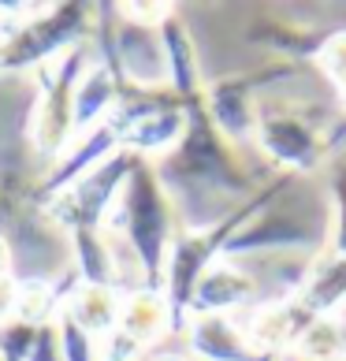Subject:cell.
<instances>
[{
	"mask_svg": "<svg viewBox=\"0 0 346 361\" xmlns=\"http://www.w3.org/2000/svg\"><path fill=\"white\" fill-rule=\"evenodd\" d=\"M335 90H339V101H342V112H346V82H342V86H335Z\"/></svg>",
	"mask_w": 346,
	"mask_h": 361,
	"instance_id": "20",
	"label": "cell"
},
{
	"mask_svg": "<svg viewBox=\"0 0 346 361\" xmlns=\"http://www.w3.org/2000/svg\"><path fill=\"white\" fill-rule=\"evenodd\" d=\"M4 276H16V250H11L8 235H0V279Z\"/></svg>",
	"mask_w": 346,
	"mask_h": 361,
	"instance_id": "17",
	"label": "cell"
},
{
	"mask_svg": "<svg viewBox=\"0 0 346 361\" xmlns=\"http://www.w3.org/2000/svg\"><path fill=\"white\" fill-rule=\"evenodd\" d=\"M89 4H52L37 8L30 19H23L8 37H0V75L11 71H42L45 63L60 60L63 52L93 42L97 16H89Z\"/></svg>",
	"mask_w": 346,
	"mask_h": 361,
	"instance_id": "5",
	"label": "cell"
},
{
	"mask_svg": "<svg viewBox=\"0 0 346 361\" xmlns=\"http://www.w3.org/2000/svg\"><path fill=\"white\" fill-rule=\"evenodd\" d=\"M138 361H197V357H183V354H171V350H149V354H142Z\"/></svg>",
	"mask_w": 346,
	"mask_h": 361,
	"instance_id": "19",
	"label": "cell"
},
{
	"mask_svg": "<svg viewBox=\"0 0 346 361\" xmlns=\"http://www.w3.org/2000/svg\"><path fill=\"white\" fill-rule=\"evenodd\" d=\"M56 331H60V350L63 361H93V336H86L68 313L56 317Z\"/></svg>",
	"mask_w": 346,
	"mask_h": 361,
	"instance_id": "15",
	"label": "cell"
},
{
	"mask_svg": "<svg viewBox=\"0 0 346 361\" xmlns=\"http://www.w3.org/2000/svg\"><path fill=\"white\" fill-rule=\"evenodd\" d=\"M183 336L190 339V357H197V361H283V357L257 354V346L249 343L246 328H238L223 313L190 317Z\"/></svg>",
	"mask_w": 346,
	"mask_h": 361,
	"instance_id": "8",
	"label": "cell"
},
{
	"mask_svg": "<svg viewBox=\"0 0 346 361\" xmlns=\"http://www.w3.org/2000/svg\"><path fill=\"white\" fill-rule=\"evenodd\" d=\"M313 63L324 71V78L331 86H342L346 82V30H331Z\"/></svg>",
	"mask_w": 346,
	"mask_h": 361,
	"instance_id": "14",
	"label": "cell"
},
{
	"mask_svg": "<svg viewBox=\"0 0 346 361\" xmlns=\"http://www.w3.org/2000/svg\"><path fill=\"white\" fill-rule=\"evenodd\" d=\"M19 294H23V279L4 276L0 279V328H11L19 317Z\"/></svg>",
	"mask_w": 346,
	"mask_h": 361,
	"instance_id": "16",
	"label": "cell"
},
{
	"mask_svg": "<svg viewBox=\"0 0 346 361\" xmlns=\"http://www.w3.org/2000/svg\"><path fill=\"white\" fill-rule=\"evenodd\" d=\"M342 130H346V123L324 127L313 112L298 109V104L261 101L254 142H257V149L272 160V168H279L283 176H305V171H313L331 149L342 145V138H346Z\"/></svg>",
	"mask_w": 346,
	"mask_h": 361,
	"instance_id": "4",
	"label": "cell"
},
{
	"mask_svg": "<svg viewBox=\"0 0 346 361\" xmlns=\"http://www.w3.org/2000/svg\"><path fill=\"white\" fill-rule=\"evenodd\" d=\"M249 305H257V279L242 272L235 261H216L197 279V290L190 298V317H209V313L231 317L235 310H249Z\"/></svg>",
	"mask_w": 346,
	"mask_h": 361,
	"instance_id": "9",
	"label": "cell"
},
{
	"mask_svg": "<svg viewBox=\"0 0 346 361\" xmlns=\"http://www.w3.org/2000/svg\"><path fill=\"white\" fill-rule=\"evenodd\" d=\"M156 34H161V49H164V63H168V90L175 93V101L202 97L205 78H202V63H197V49H194V37L186 30V23L179 16H171L156 26Z\"/></svg>",
	"mask_w": 346,
	"mask_h": 361,
	"instance_id": "10",
	"label": "cell"
},
{
	"mask_svg": "<svg viewBox=\"0 0 346 361\" xmlns=\"http://www.w3.org/2000/svg\"><path fill=\"white\" fill-rule=\"evenodd\" d=\"M290 354L302 361H346V313H328L309 320L298 331Z\"/></svg>",
	"mask_w": 346,
	"mask_h": 361,
	"instance_id": "12",
	"label": "cell"
},
{
	"mask_svg": "<svg viewBox=\"0 0 346 361\" xmlns=\"http://www.w3.org/2000/svg\"><path fill=\"white\" fill-rule=\"evenodd\" d=\"M112 227L130 246V257H135V269H138V287L164 290L168 257L183 224H179V209L171 202V194L164 190L156 164L149 157L135 153V160H130L123 194H119V202L109 216V231Z\"/></svg>",
	"mask_w": 346,
	"mask_h": 361,
	"instance_id": "2",
	"label": "cell"
},
{
	"mask_svg": "<svg viewBox=\"0 0 346 361\" xmlns=\"http://www.w3.org/2000/svg\"><path fill=\"white\" fill-rule=\"evenodd\" d=\"M186 104V130L179 145L164 153L156 164L164 190L179 209L183 231H209L220 220H228L235 209H242L249 197L261 194L257 171H249L238 160L235 145L216 130L205 109V93Z\"/></svg>",
	"mask_w": 346,
	"mask_h": 361,
	"instance_id": "1",
	"label": "cell"
},
{
	"mask_svg": "<svg viewBox=\"0 0 346 361\" xmlns=\"http://www.w3.org/2000/svg\"><path fill=\"white\" fill-rule=\"evenodd\" d=\"M331 243L328 253H342L346 257V164L331 171Z\"/></svg>",
	"mask_w": 346,
	"mask_h": 361,
	"instance_id": "13",
	"label": "cell"
},
{
	"mask_svg": "<svg viewBox=\"0 0 346 361\" xmlns=\"http://www.w3.org/2000/svg\"><path fill=\"white\" fill-rule=\"evenodd\" d=\"M93 60H97L93 49L78 45L37 71V101L30 112V145L49 164H56L78 142V130H75L78 86H82L86 71L93 68Z\"/></svg>",
	"mask_w": 346,
	"mask_h": 361,
	"instance_id": "3",
	"label": "cell"
},
{
	"mask_svg": "<svg viewBox=\"0 0 346 361\" xmlns=\"http://www.w3.org/2000/svg\"><path fill=\"white\" fill-rule=\"evenodd\" d=\"M283 78H290V60L276 63V68H268L264 75H235V78H220V82L205 86L209 119L216 123V130L235 145V149L246 142H254L257 109H261V101H254V97L261 90L283 82Z\"/></svg>",
	"mask_w": 346,
	"mask_h": 361,
	"instance_id": "6",
	"label": "cell"
},
{
	"mask_svg": "<svg viewBox=\"0 0 346 361\" xmlns=\"http://www.w3.org/2000/svg\"><path fill=\"white\" fill-rule=\"evenodd\" d=\"M123 298L127 290L123 287H97V283H78L75 294L68 298V305H63V313H68L78 328L86 331V336L101 339L109 336L119 324V310H123Z\"/></svg>",
	"mask_w": 346,
	"mask_h": 361,
	"instance_id": "11",
	"label": "cell"
},
{
	"mask_svg": "<svg viewBox=\"0 0 346 361\" xmlns=\"http://www.w3.org/2000/svg\"><path fill=\"white\" fill-rule=\"evenodd\" d=\"M287 302L295 310V317L302 320V328L316 317L339 313V305L346 302V257L324 250V257L309 264V272L287 294Z\"/></svg>",
	"mask_w": 346,
	"mask_h": 361,
	"instance_id": "7",
	"label": "cell"
},
{
	"mask_svg": "<svg viewBox=\"0 0 346 361\" xmlns=\"http://www.w3.org/2000/svg\"><path fill=\"white\" fill-rule=\"evenodd\" d=\"M11 216H16V202H11V194H8V190H0V235L8 231Z\"/></svg>",
	"mask_w": 346,
	"mask_h": 361,
	"instance_id": "18",
	"label": "cell"
}]
</instances>
